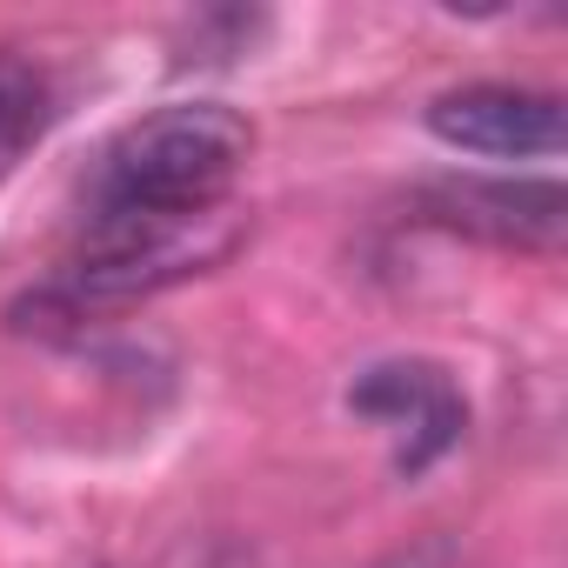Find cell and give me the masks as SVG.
Segmentation results:
<instances>
[{
  "mask_svg": "<svg viewBox=\"0 0 568 568\" xmlns=\"http://www.w3.org/2000/svg\"><path fill=\"white\" fill-rule=\"evenodd\" d=\"M362 415L402 428V468H428L442 448L462 442V422H468V402L455 395V382L435 368V362H388V368H368L348 395Z\"/></svg>",
  "mask_w": 568,
  "mask_h": 568,
  "instance_id": "cell-4",
  "label": "cell"
},
{
  "mask_svg": "<svg viewBox=\"0 0 568 568\" xmlns=\"http://www.w3.org/2000/svg\"><path fill=\"white\" fill-rule=\"evenodd\" d=\"M428 134L462 148V154H495V161H528L561 148V101L535 88H455L428 108Z\"/></svg>",
  "mask_w": 568,
  "mask_h": 568,
  "instance_id": "cell-3",
  "label": "cell"
},
{
  "mask_svg": "<svg viewBox=\"0 0 568 568\" xmlns=\"http://www.w3.org/2000/svg\"><path fill=\"white\" fill-rule=\"evenodd\" d=\"M247 154H254V128L234 108L174 101L108 141L94 168V214H141V221L221 214Z\"/></svg>",
  "mask_w": 568,
  "mask_h": 568,
  "instance_id": "cell-1",
  "label": "cell"
},
{
  "mask_svg": "<svg viewBox=\"0 0 568 568\" xmlns=\"http://www.w3.org/2000/svg\"><path fill=\"white\" fill-rule=\"evenodd\" d=\"M48 121H54V88H48V74H41L28 54L0 48V174H8V168L48 134Z\"/></svg>",
  "mask_w": 568,
  "mask_h": 568,
  "instance_id": "cell-5",
  "label": "cell"
},
{
  "mask_svg": "<svg viewBox=\"0 0 568 568\" xmlns=\"http://www.w3.org/2000/svg\"><path fill=\"white\" fill-rule=\"evenodd\" d=\"M422 207L455 234L528 254H555L568 234V194L555 181H435Z\"/></svg>",
  "mask_w": 568,
  "mask_h": 568,
  "instance_id": "cell-2",
  "label": "cell"
}]
</instances>
